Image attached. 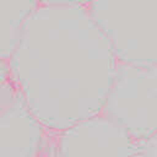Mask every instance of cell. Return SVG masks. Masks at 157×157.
<instances>
[{
    "label": "cell",
    "instance_id": "obj_1",
    "mask_svg": "<svg viewBox=\"0 0 157 157\" xmlns=\"http://www.w3.org/2000/svg\"><path fill=\"white\" fill-rule=\"evenodd\" d=\"M118 63L85 5H39L7 60L26 103L55 134L102 112Z\"/></svg>",
    "mask_w": 157,
    "mask_h": 157
},
{
    "label": "cell",
    "instance_id": "obj_2",
    "mask_svg": "<svg viewBox=\"0 0 157 157\" xmlns=\"http://www.w3.org/2000/svg\"><path fill=\"white\" fill-rule=\"evenodd\" d=\"M87 9L118 61L157 64V0H91Z\"/></svg>",
    "mask_w": 157,
    "mask_h": 157
},
{
    "label": "cell",
    "instance_id": "obj_3",
    "mask_svg": "<svg viewBox=\"0 0 157 157\" xmlns=\"http://www.w3.org/2000/svg\"><path fill=\"white\" fill-rule=\"evenodd\" d=\"M102 113L135 140L157 134V64L118 63Z\"/></svg>",
    "mask_w": 157,
    "mask_h": 157
},
{
    "label": "cell",
    "instance_id": "obj_4",
    "mask_svg": "<svg viewBox=\"0 0 157 157\" xmlns=\"http://www.w3.org/2000/svg\"><path fill=\"white\" fill-rule=\"evenodd\" d=\"M53 148L55 157L139 156L137 140L102 112L56 132Z\"/></svg>",
    "mask_w": 157,
    "mask_h": 157
},
{
    "label": "cell",
    "instance_id": "obj_5",
    "mask_svg": "<svg viewBox=\"0 0 157 157\" xmlns=\"http://www.w3.org/2000/svg\"><path fill=\"white\" fill-rule=\"evenodd\" d=\"M47 131L9 77L0 86V157L44 155Z\"/></svg>",
    "mask_w": 157,
    "mask_h": 157
},
{
    "label": "cell",
    "instance_id": "obj_6",
    "mask_svg": "<svg viewBox=\"0 0 157 157\" xmlns=\"http://www.w3.org/2000/svg\"><path fill=\"white\" fill-rule=\"evenodd\" d=\"M38 0H0V58L9 60Z\"/></svg>",
    "mask_w": 157,
    "mask_h": 157
},
{
    "label": "cell",
    "instance_id": "obj_7",
    "mask_svg": "<svg viewBox=\"0 0 157 157\" xmlns=\"http://www.w3.org/2000/svg\"><path fill=\"white\" fill-rule=\"evenodd\" d=\"M39 5H85L91 0H38Z\"/></svg>",
    "mask_w": 157,
    "mask_h": 157
},
{
    "label": "cell",
    "instance_id": "obj_8",
    "mask_svg": "<svg viewBox=\"0 0 157 157\" xmlns=\"http://www.w3.org/2000/svg\"><path fill=\"white\" fill-rule=\"evenodd\" d=\"M10 77V70H9V64L6 60L0 58V86Z\"/></svg>",
    "mask_w": 157,
    "mask_h": 157
}]
</instances>
